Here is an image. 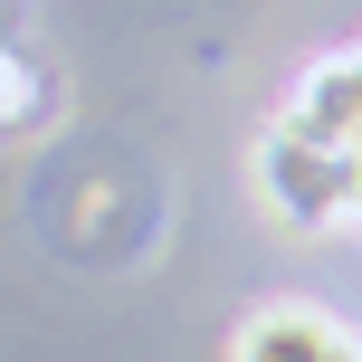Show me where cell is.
<instances>
[{
    "instance_id": "cell-6",
    "label": "cell",
    "mask_w": 362,
    "mask_h": 362,
    "mask_svg": "<svg viewBox=\"0 0 362 362\" xmlns=\"http://www.w3.org/2000/svg\"><path fill=\"white\" fill-rule=\"evenodd\" d=\"M344 362H362V344H344Z\"/></svg>"
},
{
    "instance_id": "cell-3",
    "label": "cell",
    "mask_w": 362,
    "mask_h": 362,
    "mask_svg": "<svg viewBox=\"0 0 362 362\" xmlns=\"http://www.w3.org/2000/svg\"><path fill=\"white\" fill-rule=\"evenodd\" d=\"M344 315L315 305V296H276V305H257L248 325H238L229 362H344Z\"/></svg>"
},
{
    "instance_id": "cell-4",
    "label": "cell",
    "mask_w": 362,
    "mask_h": 362,
    "mask_svg": "<svg viewBox=\"0 0 362 362\" xmlns=\"http://www.w3.org/2000/svg\"><path fill=\"white\" fill-rule=\"evenodd\" d=\"M29 115H38V67L0 48V124H29Z\"/></svg>"
},
{
    "instance_id": "cell-7",
    "label": "cell",
    "mask_w": 362,
    "mask_h": 362,
    "mask_svg": "<svg viewBox=\"0 0 362 362\" xmlns=\"http://www.w3.org/2000/svg\"><path fill=\"white\" fill-rule=\"evenodd\" d=\"M353 57H362V48H353Z\"/></svg>"
},
{
    "instance_id": "cell-5",
    "label": "cell",
    "mask_w": 362,
    "mask_h": 362,
    "mask_svg": "<svg viewBox=\"0 0 362 362\" xmlns=\"http://www.w3.org/2000/svg\"><path fill=\"white\" fill-rule=\"evenodd\" d=\"M344 229H362V153H353V191H344Z\"/></svg>"
},
{
    "instance_id": "cell-2",
    "label": "cell",
    "mask_w": 362,
    "mask_h": 362,
    "mask_svg": "<svg viewBox=\"0 0 362 362\" xmlns=\"http://www.w3.org/2000/svg\"><path fill=\"white\" fill-rule=\"evenodd\" d=\"M276 124L305 134V144H325V153H362V57L334 48V57H315V67H296Z\"/></svg>"
},
{
    "instance_id": "cell-1",
    "label": "cell",
    "mask_w": 362,
    "mask_h": 362,
    "mask_svg": "<svg viewBox=\"0 0 362 362\" xmlns=\"http://www.w3.org/2000/svg\"><path fill=\"white\" fill-rule=\"evenodd\" d=\"M344 191H353V153H325V144H305L286 124L257 144V200L286 229H334L344 219Z\"/></svg>"
}]
</instances>
